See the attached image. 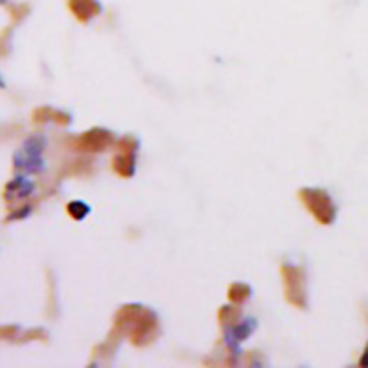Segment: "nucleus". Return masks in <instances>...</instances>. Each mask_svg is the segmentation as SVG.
Wrapping results in <instances>:
<instances>
[{
	"mask_svg": "<svg viewBox=\"0 0 368 368\" xmlns=\"http://www.w3.org/2000/svg\"><path fill=\"white\" fill-rule=\"evenodd\" d=\"M33 191H35V184L31 180H27L26 177H16L6 187V198L8 200H11V198H27Z\"/></svg>",
	"mask_w": 368,
	"mask_h": 368,
	"instance_id": "7ed1b4c3",
	"label": "nucleus"
},
{
	"mask_svg": "<svg viewBox=\"0 0 368 368\" xmlns=\"http://www.w3.org/2000/svg\"><path fill=\"white\" fill-rule=\"evenodd\" d=\"M359 364L361 367H368V347H367V350L363 352V357H361Z\"/></svg>",
	"mask_w": 368,
	"mask_h": 368,
	"instance_id": "39448f33",
	"label": "nucleus"
},
{
	"mask_svg": "<svg viewBox=\"0 0 368 368\" xmlns=\"http://www.w3.org/2000/svg\"><path fill=\"white\" fill-rule=\"evenodd\" d=\"M0 89H6V81L2 79V76H0Z\"/></svg>",
	"mask_w": 368,
	"mask_h": 368,
	"instance_id": "423d86ee",
	"label": "nucleus"
},
{
	"mask_svg": "<svg viewBox=\"0 0 368 368\" xmlns=\"http://www.w3.org/2000/svg\"><path fill=\"white\" fill-rule=\"evenodd\" d=\"M45 150V138L35 135L23 143L22 150H18L13 157V164L16 169H22L26 173H42L45 169L42 153Z\"/></svg>",
	"mask_w": 368,
	"mask_h": 368,
	"instance_id": "f257e3e1",
	"label": "nucleus"
},
{
	"mask_svg": "<svg viewBox=\"0 0 368 368\" xmlns=\"http://www.w3.org/2000/svg\"><path fill=\"white\" fill-rule=\"evenodd\" d=\"M6 2H8V0H0V4H6Z\"/></svg>",
	"mask_w": 368,
	"mask_h": 368,
	"instance_id": "0eeeda50",
	"label": "nucleus"
},
{
	"mask_svg": "<svg viewBox=\"0 0 368 368\" xmlns=\"http://www.w3.org/2000/svg\"><path fill=\"white\" fill-rule=\"evenodd\" d=\"M255 325H257V323H255V320L246 318L245 322L241 323V325L235 327V329H230L228 333H226V345L234 350V354H239V342L246 340V338H248L250 334L253 333Z\"/></svg>",
	"mask_w": 368,
	"mask_h": 368,
	"instance_id": "f03ea898",
	"label": "nucleus"
},
{
	"mask_svg": "<svg viewBox=\"0 0 368 368\" xmlns=\"http://www.w3.org/2000/svg\"><path fill=\"white\" fill-rule=\"evenodd\" d=\"M29 214H31V207H23L22 211H16L15 214L9 216V219H11V221L13 219H23V218H27Z\"/></svg>",
	"mask_w": 368,
	"mask_h": 368,
	"instance_id": "20e7f679",
	"label": "nucleus"
}]
</instances>
